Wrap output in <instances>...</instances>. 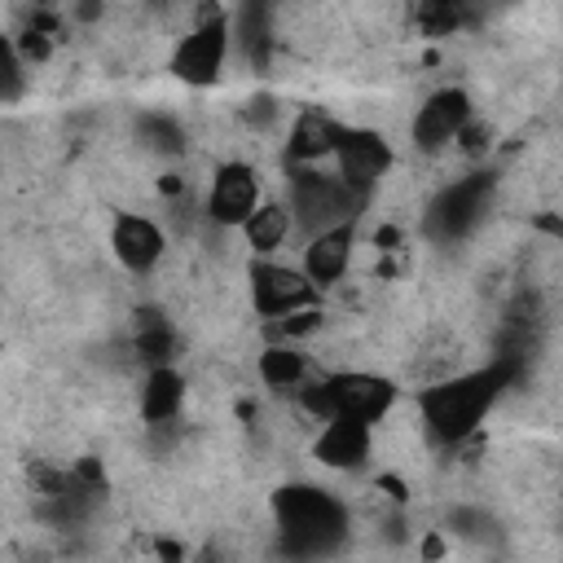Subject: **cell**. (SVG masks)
Masks as SVG:
<instances>
[{"label":"cell","mask_w":563,"mask_h":563,"mask_svg":"<svg viewBox=\"0 0 563 563\" xmlns=\"http://www.w3.org/2000/svg\"><path fill=\"white\" fill-rule=\"evenodd\" d=\"M339 136L343 128L325 114V110H303L295 123H290V136H286V158L290 163H321L339 150Z\"/></svg>","instance_id":"5bb4252c"},{"label":"cell","mask_w":563,"mask_h":563,"mask_svg":"<svg viewBox=\"0 0 563 563\" xmlns=\"http://www.w3.org/2000/svg\"><path fill=\"white\" fill-rule=\"evenodd\" d=\"M136 136H141V145L154 150V154H176V150L185 145L176 119H163V114H145L141 128H136Z\"/></svg>","instance_id":"d6986e66"},{"label":"cell","mask_w":563,"mask_h":563,"mask_svg":"<svg viewBox=\"0 0 563 563\" xmlns=\"http://www.w3.org/2000/svg\"><path fill=\"white\" fill-rule=\"evenodd\" d=\"M295 224H299V220H295L290 202H260V207L251 211V220L242 224V238H246L251 251L268 255V251H277V246L290 238Z\"/></svg>","instance_id":"2e32d148"},{"label":"cell","mask_w":563,"mask_h":563,"mask_svg":"<svg viewBox=\"0 0 563 563\" xmlns=\"http://www.w3.org/2000/svg\"><path fill=\"white\" fill-rule=\"evenodd\" d=\"M466 123H471V97L462 88H440L413 114V145L427 150V154H435L449 141H457Z\"/></svg>","instance_id":"52a82bcc"},{"label":"cell","mask_w":563,"mask_h":563,"mask_svg":"<svg viewBox=\"0 0 563 563\" xmlns=\"http://www.w3.org/2000/svg\"><path fill=\"white\" fill-rule=\"evenodd\" d=\"M488 198H493V172H471V176H457L449 180L422 211V229L427 238L435 242H457L466 238L484 211H488Z\"/></svg>","instance_id":"277c9868"},{"label":"cell","mask_w":563,"mask_h":563,"mask_svg":"<svg viewBox=\"0 0 563 563\" xmlns=\"http://www.w3.org/2000/svg\"><path fill=\"white\" fill-rule=\"evenodd\" d=\"M330 387H334V413H347L361 422H378L396 400V383L383 374H369V369L330 374Z\"/></svg>","instance_id":"30bf717a"},{"label":"cell","mask_w":563,"mask_h":563,"mask_svg":"<svg viewBox=\"0 0 563 563\" xmlns=\"http://www.w3.org/2000/svg\"><path fill=\"white\" fill-rule=\"evenodd\" d=\"M334 163H339V176L356 189V194H369L387 167H391V150L378 132H365V128H343L339 136V150H334Z\"/></svg>","instance_id":"ba28073f"},{"label":"cell","mask_w":563,"mask_h":563,"mask_svg":"<svg viewBox=\"0 0 563 563\" xmlns=\"http://www.w3.org/2000/svg\"><path fill=\"white\" fill-rule=\"evenodd\" d=\"M185 405V378L172 365H154L141 387V418L145 422H172Z\"/></svg>","instance_id":"9a60e30c"},{"label":"cell","mask_w":563,"mask_h":563,"mask_svg":"<svg viewBox=\"0 0 563 563\" xmlns=\"http://www.w3.org/2000/svg\"><path fill=\"white\" fill-rule=\"evenodd\" d=\"M224 57H229V22L220 18L216 4H202L198 9V26L172 53V75L180 84H189V88H207V84L220 79Z\"/></svg>","instance_id":"5b68a950"},{"label":"cell","mask_w":563,"mask_h":563,"mask_svg":"<svg viewBox=\"0 0 563 563\" xmlns=\"http://www.w3.org/2000/svg\"><path fill=\"white\" fill-rule=\"evenodd\" d=\"M352 264V229L347 224H334V229H321L308 238L303 246V273L317 282V286H334Z\"/></svg>","instance_id":"4fadbf2b"},{"label":"cell","mask_w":563,"mask_h":563,"mask_svg":"<svg viewBox=\"0 0 563 563\" xmlns=\"http://www.w3.org/2000/svg\"><path fill=\"white\" fill-rule=\"evenodd\" d=\"M132 347H136L141 361H150V369L154 365H167L176 356V330H172V321L158 308L136 312V339H132Z\"/></svg>","instance_id":"e0dca14e"},{"label":"cell","mask_w":563,"mask_h":563,"mask_svg":"<svg viewBox=\"0 0 563 563\" xmlns=\"http://www.w3.org/2000/svg\"><path fill=\"white\" fill-rule=\"evenodd\" d=\"M519 361L497 356L484 369H466V374H449L440 383H431L418 396V413L422 427L435 444H462L466 435H475V427L484 422V413L493 409V400L515 383Z\"/></svg>","instance_id":"6da1fadb"},{"label":"cell","mask_w":563,"mask_h":563,"mask_svg":"<svg viewBox=\"0 0 563 563\" xmlns=\"http://www.w3.org/2000/svg\"><path fill=\"white\" fill-rule=\"evenodd\" d=\"M369 444H374L369 422L347 418V413H334V418L321 422V431L312 440V457L321 466H330V471H356L369 457Z\"/></svg>","instance_id":"8fae6325"},{"label":"cell","mask_w":563,"mask_h":563,"mask_svg":"<svg viewBox=\"0 0 563 563\" xmlns=\"http://www.w3.org/2000/svg\"><path fill=\"white\" fill-rule=\"evenodd\" d=\"M260 378H264L268 387H277V391H295V387L308 378V361H303V352L290 347L286 339H282V343H268V347L260 352Z\"/></svg>","instance_id":"ac0fdd59"},{"label":"cell","mask_w":563,"mask_h":563,"mask_svg":"<svg viewBox=\"0 0 563 563\" xmlns=\"http://www.w3.org/2000/svg\"><path fill=\"white\" fill-rule=\"evenodd\" d=\"M545 229H554V233L563 238V220H545Z\"/></svg>","instance_id":"ffe728a7"},{"label":"cell","mask_w":563,"mask_h":563,"mask_svg":"<svg viewBox=\"0 0 563 563\" xmlns=\"http://www.w3.org/2000/svg\"><path fill=\"white\" fill-rule=\"evenodd\" d=\"M251 303L260 317L277 321L295 308H308L312 295H317V282L303 273V268H286V264H268V260H255L251 264Z\"/></svg>","instance_id":"8992f818"},{"label":"cell","mask_w":563,"mask_h":563,"mask_svg":"<svg viewBox=\"0 0 563 563\" xmlns=\"http://www.w3.org/2000/svg\"><path fill=\"white\" fill-rule=\"evenodd\" d=\"M273 519L277 532L286 541V550L295 554H321L334 550L347 532V510L339 497H330L325 488L312 484H286L273 493Z\"/></svg>","instance_id":"7a4b0ae2"},{"label":"cell","mask_w":563,"mask_h":563,"mask_svg":"<svg viewBox=\"0 0 563 563\" xmlns=\"http://www.w3.org/2000/svg\"><path fill=\"white\" fill-rule=\"evenodd\" d=\"M260 207V180L246 163H224L211 180V194H207V216L224 229H242L251 220V211Z\"/></svg>","instance_id":"9c48e42d"},{"label":"cell","mask_w":563,"mask_h":563,"mask_svg":"<svg viewBox=\"0 0 563 563\" xmlns=\"http://www.w3.org/2000/svg\"><path fill=\"white\" fill-rule=\"evenodd\" d=\"M110 251H114V260H119L128 273H150V268L163 260L167 242H163V229H158L150 216L123 211V216H114V224H110Z\"/></svg>","instance_id":"7c38bea8"},{"label":"cell","mask_w":563,"mask_h":563,"mask_svg":"<svg viewBox=\"0 0 563 563\" xmlns=\"http://www.w3.org/2000/svg\"><path fill=\"white\" fill-rule=\"evenodd\" d=\"M365 194H356L339 172H317L308 163H295L290 167V211L295 220L308 229V233H321V229H334V224H347L356 216Z\"/></svg>","instance_id":"3957f363"}]
</instances>
